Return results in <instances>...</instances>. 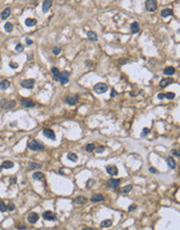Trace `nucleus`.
Instances as JSON below:
<instances>
[{
    "mask_svg": "<svg viewBox=\"0 0 180 230\" xmlns=\"http://www.w3.org/2000/svg\"><path fill=\"white\" fill-rule=\"evenodd\" d=\"M108 89V86L105 84V83H98L94 86V91L98 94H102V93H105Z\"/></svg>",
    "mask_w": 180,
    "mask_h": 230,
    "instance_id": "f257e3e1",
    "label": "nucleus"
},
{
    "mask_svg": "<svg viewBox=\"0 0 180 230\" xmlns=\"http://www.w3.org/2000/svg\"><path fill=\"white\" fill-rule=\"evenodd\" d=\"M27 146H28V148H30L32 151H41L44 148V145L37 140H31L30 142H28Z\"/></svg>",
    "mask_w": 180,
    "mask_h": 230,
    "instance_id": "f03ea898",
    "label": "nucleus"
},
{
    "mask_svg": "<svg viewBox=\"0 0 180 230\" xmlns=\"http://www.w3.org/2000/svg\"><path fill=\"white\" fill-rule=\"evenodd\" d=\"M145 7L148 12H155L157 9V1L156 0H146Z\"/></svg>",
    "mask_w": 180,
    "mask_h": 230,
    "instance_id": "7ed1b4c3",
    "label": "nucleus"
},
{
    "mask_svg": "<svg viewBox=\"0 0 180 230\" xmlns=\"http://www.w3.org/2000/svg\"><path fill=\"white\" fill-rule=\"evenodd\" d=\"M0 106H1L3 109H11V108H14L16 106V102L15 101L1 100V102H0Z\"/></svg>",
    "mask_w": 180,
    "mask_h": 230,
    "instance_id": "20e7f679",
    "label": "nucleus"
},
{
    "mask_svg": "<svg viewBox=\"0 0 180 230\" xmlns=\"http://www.w3.org/2000/svg\"><path fill=\"white\" fill-rule=\"evenodd\" d=\"M21 86H22L23 88H26V89H32L33 86H34V80H32V79L24 80V81L21 83Z\"/></svg>",
    "mask_w": 180,
    "mask_h": 230,
    "instance_id": "39448f33",
    "label": "nucleus"
},
{
    "mask_svg": "<svg viewBox=\"0 0 180 230\" xmlns=\"http://www.w3.org/2000/svg\"><path fill=\"white\" fill-rule=\"evenodd\" d=\"M63 85H66L68 84L69 82V72L67 71H63L60 74H59V80H58Z\"/></svg>",
    "mask_w": 180,
    "mask_h": 230,
    "instance_id": "423d86ee",
    "label": "nucleus"
},
{
    "mask_svg": "<svg viewBox=\"0 0 180 230\" xmlns=\"http://www.w3.org/2000/svg\"><path fill=\"white\" fill-rule=\"evenodd\" d=\"M120 182H121L120 179H109L108 182H107V186H108L109 188H112V189H115V188L118 187V185L120 184Z\"/></svg>",
    "mask_w": 180,
    "mask_h": 230,
    "instance_id": "0eeeda50",
    "label": "nucleus"
},
{
    "mask_svg": "<svg viewBox=\"0 0 180 230\" xmlns=\"http://www.w3.org/2000/svg\"><path fill=\"white\" fill-rule=\"evenodd\" d=\"M78 102V95H71V96H68L66 98V103L70 106H74L76 105Z\"/></svg>",
    "mask_w": 180,
    "mask_h": 230,
    "instance_id": "6e6552de",
    "label": "nucleus"
},
{
    "mask_svg": "<svg viewBox=\"0 0 180 230\" xmlns=\"http://www.w3.org/2000/svg\"><path fill=\"white\" fill-rule=\"evenodd\" d=\"M43 217L45 219V220H47V221H56V215L53 213V212H51V211H45L44 213H43Z\"/></svg>",
    "mask_w": 180,
    "mask_h": 230,
    "instance_id": "1a4fd4ad",
    "label": "nucleus"
},
{
    "mask_svg": "<svg viewBox=\"0 0 180 230\" xmlns=\"http://www.w3.org/2000/svg\"><path fill=\"white\" fill-rule=\"evenodd\" d=\"M21 104H22L23 107H26V108H32V107L36 106V104L31 100H29V98H22L21 100Z\"/></svg>",
    "mask_w": 180,
    "mask_h": 230,
    "instance_id": "9d476101",
    "label": "nucleus"
},
{
    "mask_svg": "<svg viewBox=\"0 0 180 230\" xmlns=\"http://www.w3.org/2000/svg\"><path fill=\"white\" fill-rule=\"evenodd\" d=\"M52 3H53L52 0H45V1L43 2V5H42V11H43V13H47V12L50 10Z\"/></svg>",
    "mask_w": 180,
    "mask_h": 230,
    "instance_id": "9b49d317",
    "label": "nucleus"
},
{
    "mask_svg": "<svg viewBox=\"0 0 180 230\" xmlns=\"http://www.w3.org/2000/svg\"><path fill=\"white\" fill-rule=\"evenodd\" d=\"M27 220H28V222H29L30 224H34V223H37L38 220H39V214H38L37 212H31V213H29V215L27 216Z\"/></svg>",
    "mask_w": 180,
    "mask_h": 230,
    "instance_id": "f8f14e48",
    "label": "nucleus"
},
{
    "mask_svg": "<svg viewBox=\"0 0 180 230\" xmlns=\"http://www.w3.org/2000/svg\"><path fill=\"white\" fill-rule=\"evenodd\" d=\"M43 134H44L47 138H49V139H52V140L55 139V134H54L53 130H51V129H45L44 132H43Z\"/></svg>",
    "mask_w": 180,
    "mask_h": 230,
    "instance_id": "ddd939ff",
    "label": "nucleus"
},
{
    "mask_svg": "<svg viewBox=\"0 0 180 230\" xmlns=\"http://www.w3.org/2000/svg\"><path fill=\"white\" fill-rule=\"evenodd\" d=\"M106 172L112 176H117L118 175V167H116L115 165H107Z\"/></svg>",
    "mask_w": 180,
    "mask_h": 230,
    "instance_id": "4468645a",
    "label": "nucleus"
},
{
    "mask_svg": "<svg viewBox=\"0 0 180 230\" xmlns=\"http://www.w3.org/2000/svg\"><path fill=\"white\" fill-rule=\"evenodd\" d=\"M172 83H174V80H173V79H171V78H167V79H163V80H161V81H160L159 86H160L161 88H164V87H167V86L171 85Z\"/></svg>",
    "mask_w": 180,
    "mask_h": 230,
    "instance_id": "2eb2a0df",
    "label": "nucleus"
},
{
    "mask_svg": "<svg viewBox=\"0 0 180 230\" xmlns=\"http://www.w3.org/2000/svg\"><path fill=\"white\" fill-rule=\"evenodd\" d=\"M104 200V197L102 195H99V194H96V195H93L91 197V201L94 202V203H98V202H102Z\"/></svg>",
    "mask_w": 180,
    "mask_h": 230,
    "instance_id": "dca6fc26",
    "label": "nucleus"
},
{
    "mask_svg": "<svg viewBox=\"0 0 180 230\" xmlns=\"http://www.w3.org/2000/svg\"><path fill=\"white\" fill-rule=\"evenodd\" d=\"M11 15V9L10 8H6L4 9L2 12H1V15H0V18H1L2 20H5L6 18H9Z\"/></svg>",
    "mask_w": 180,
    "mask_h": 230,
    "instance_id": "f3484780",
    "label": "nucleus"
},
{
    "mask_svg": "<svg viewBox=\"0 0 180 230\" xmlns=\"http://www.w3.org/2000/svg\"><path fill=\"white\" fill-rule=\"evenodd\" d=\"M74 202H75L76 204H78V205H83V204L86 203V198L83 197V196H79V197H77V198L74 200Z\"/></svg>",
    "mask_w": 180,
    "mask_h": 230,
    "instance_id": "a211bd4d",
    "label": "nucleus"
},
{
    "mask_svg": "<svg viewBox=\"0 0 180 230\" xmlns=\"http://www.w3.org/2000/svg\"><path fill=\"white\" fill-rule=\"evenodd\" d=\"M51 72H52V74H53V80L54 81H58L59 80V70L56 68V67H53L52 69H51Z\"/></svg>",
    "mask_w": 180,
    "mask_h": 230,
    "instance_id": "6ab92c4d",
    "label": "nucleus"
},
{
    "mask_svg": "<svg viewBox=\"0 0 180 230\" xmlns=\"http://www.w3.org/2000/svg\"><path fill=\"white\" fill-rule=\"evenodd\" d=\"M171 15H173V11H172L171 9H164V10H162L161 13H160V16H161L162 18L169 17V16H171Z\"/></svg>",
    "mask_w": 180,
    "mask_h": 230,
    "instance_id": "aec40b11",
    "label": "nucleus"
},
{
    "mask_svg": "<svg viewBox=\"0 0 180 230\" xmlns=\"http://www.w3.org/2000/svg\"><path fill=\"white\" fill-rule=\"evenodd\" d=\"M38 23V21L36 20V19H32V18H27L26 20H25V25L26 26H34L36 24Z\"/></svg>",
    "mask_w": 180,
    "mask_h": 230,
    "instance_id": "412c9836",
    "label": "nucleus"
},
{
    "mask_svg": "<svg viewBox=\"0 0 180 230\" xmlns=\"http://www.w3.org/2000/svg\"><path fill=\"white\" fill-rule=\"evenodd\" d=\"M165 161H167L168 165H169L172 170H174V169L176 167V162H175V160H174L172 157H168V158L165 159Z\"/></svg>",
    "mask_w": 180,
    "mask_h": 230,
    "instance_id": "4be33fe9",
    "label": "nucleus"
},
{
    "mask_svg": "<svg viewBox=\"0 0 180 230\" xmlns=\"http://www.w3.org/2000/svg\"><path fill=\"white\" fill-rule=\"evenodd\" d=\"M131 33L132 34H136V33H139L140 32V25H139V23L137 22H133V23H131Z\"/></svg>",
    "mask_w": 180,
    "mask_h": 230,
    "instance_id": "5701e85b",
    "label": "nucleus"
},
{
    "mask_svg": "<svg viewBox=\"0 0 180 230\" xmlns=\"http://www.w3.org/2000/svg\"><path fill=\"white\" fill-rule=\"evenodd\" d=\"M10 85H11V83H10L8 80H3V81L0 82V88H1L2 90L8 89V88L10 87Z\"/></svg>",
    "mask_w": 180,
    "mask_h": 230,
    "instance_id": "b1692460",
    "label": "nucleus"
},
{
    "mask_svg": "<svg viewBox=\"0 0 180 230\" xmlns=\"http://www.w3.org/2000/svg\"><path fill=\"white\" fill-rule=\"evenodd\" d=\"M163 73H164L165 75H172V74H174V73H175V68H174V67H172V66L167 67V68L163 70Z\"/></svg>",
    "mask_w": 180,
    "mask_h": 230,
    "instance_id": "393cba45",
    "label": "nucleus"
},
{
    "mask_svg": "<svg viewBox=\"0 0 180 230\" xmlns=\"http://www.w3.org/2000/svg\"><path fill=\"white\" fill-rule=\"evenodd\" d=\"M12 167H14V162H12V161L6 160V161H4V162L2 163V169L10 170V169H12Z\"/></svg>",
    "mask_w": 180,
    "mask_h": 230,
    "instance_id": "a878e982",
    "label": "nucleus"
},
{
    "mask_svg": "<svg viewBox=\"0 0 180 230\" xmlns=\"http://www.w3.org/2000/svg\"><path fill=\"white\" fill-rule=\"evenodd\" d=\"M112 224H113V222H112V220H104V221H102L101 222V228H108V227H110L112 226Z\"/></svg>",
    "mask_w": 180,
    "mask_h": 230,
    "instance_id": "bb28decb",
    "label": "nucleus"
},
{
    "mask_svg": "<svg viewBox=\"0 0 180 230\" xmlns=\"http://www.w3.org/2000/svg\"><path fill=\"white\" fill-rule=\"evenodd\" d=\"M87 38H88V40H91V41H97V39H98L97 35L94 32H88L87 33Z\"/></svg>",
    "mask_w": 180,
    "mask_h": 230,
    "instance_id": "cd10ccee",
    "label": "nucleus"
},
{
    "mask_svg": "<svg viewBox=\"0 0 180 230\" xmlns=\"http://www.w3.org/2000/svg\"><path fill=\"white\" fill-rule=\"evenodd\" d=\"M32 178L34 180H43L44 179V174L41 173V172H37V173H34L32 175Z\"/></svg>",
    "mask_w": 180,
    "mask_h": 230,
    "instance_id": "c85d7f7f",
    "label": "nucleus"
},
{
    "mask_svg": "<svg viewBox=\"0 0 180 230\" xmlns=\"http://www.w3.org/2000/svg\"><path fill=\"white\" fill-rule=\"evenodd\" d=\"M131 189H132V185L129 184V185H127V186L121 187V188H120V191H121L122 194H127V192H129Z\"/></svg>",
    "mask_w": 180,
    "mask_h": 230,
    "instance_id": "c756f323",
    "label": "nucleus"
},
{
    "mask_svg": "<svg viewBox=\"0 0 180 230\" xmlns=\"http://www.w3.org/2000/svg\"><path fill=\"white\" fill-rule=\"evenodd\" d=\"M68 159L73 161V162H76L78 160V157H77V155L75 154V153H69V154H68Z\"/></svg>",
    "mask_w": 180,
    "mask_h": 230,
    "instance_id": "7c9ffc66",
    "label": "nucleus"
},
{
    "mask_svg": "<svg viewBox=\"0 0 180 230\" xmlns=\"http://www.w3.org/2000/svg\"><path fill=\"white\" fill-rule=\"evenodd\" d=\"M13 28H14V26H13V24H12V23H10V22L5 23V25H4V29H5V32L11 33V32L13 30Z\"/></svg>",
    "mask_w": 180,
    "mask_h": 230,
    "instance_id": "2f4dec72",
    "label": "nucleus"
},
{
    "mask_svg": "<svg viewBox=\"0 0 180 230\" xmlns=\"http://www.w3.org/2000/svg\"><path fill=\"white\" fill-rule=\"evenodd\" d=\"M28 165H29V169H31V170H36V169H41V164H38V163L29 162V163H28Z\"/></svg>",
    "mask_w": 180,
    "mask_h": 230,
    "instance_id": "473e14b6",
    "label": "nucleus"
},
{
    "mask_svg": "<svg viewBox=\"0 0 180 230\" xmlns=\"http://www.w3.org/2000/svg\"><path fill=\"white\" fill-rule=\"evenodd\" d=\"M85 150H86V152H88V153L93 152V151L95 150V145H94V143H89V144H87L86 147H85Z\"/></svg>",
    "mask_w": 180,
    "mask_h": 230,
    "instance_id": "72a5a7b5",
    "label": "nucleus"
},
{
    "mask_svg": "<svg viewBox=\"0 0 180 230\" xmlns=\"http://www.w3.org/2000/svg\"><path fill=\"white\" fill-rule=\"evenodd\" d=\"M95 183H96V181H95L94 179H89V180L86 182V187H87V188H91L92 186L95 185Z\"/></svg>",
    "mask_w": 180,
    "mask_h": 230,
    "instance_id": "f704fd0d",
    "label": "nucleus"
},
{
    "mask_svg": "<svg viewBox=\"0 0 180 230\" xmlns=\"http://www.w3.org/2000/svg\"><path fill=\"white\" fill-rule=\"evenodd\" d=\"M6 210H8L6 205H5L2 201H0V211H1V212H5Z\"/></svg>",
    "mask_w": 180,
    "mask_h": 230,
    "instance_id": "c9c22d12",
    "label": "nucleus"
},
{
    "mask_svg": "<svg viewBox=\"0 0 180 230\" xmlns=\"http://www.w3.org/2000/svg\"><path fill=\"white\" fill-rule=\"evenodd\" d=\"M164 97L168 98V100H173V98L175 97V93H173V92H168L167 94H164Z\"/></svg>",
    "mask_w": 180,
    "mask_h": 230,
    "instance_id": "e433bc0d",
    "label": "nucleus"
},
{
    "mask_svg": "<svg viewBox=\"0 0 180 230\" xmlns=\"http://www.w3.org/2000/svg\"><path fill=\"white\" fill-rule=\"evenodd\" d=\"M23 50H24V46H23V45L18 44V45L16 46V51H17V52H22Z\"/></svg>",
    "mask_w": 180,
    "mask_h": 230,
    "instance_id": "4c0bfd02",
    "label": "nucleus"
},
{
    "mask_svg": "<svg viewBox=\"0 0 180 230\" xmlns=\"http://www.w3.org/2000/svg\"><path fill=\"white\" fill-rule=\"evenodd\" d=\"M61 51V49H60V47H57V46H55L54 48H53V50H52V52L55 54V55H57V54H59V52Z\"/></svg>",
    "mask_w": 180,
    "mask_h": 230,
    "instance_id": "58836bf2",
    "label": "nucleus"
},
{
    "mask_svg": "<svg viewBox=\"0 0 180 230\" xmlns=\"http://www.w3.org/2000/svg\"><path fill=\"white\" fill-rule=\"evenodd\" d=\"M10 67H12L13 69H16L19 67V65L17 63H14V62H10Z\"/></svg>",
    "mask_w": 180,
    "mask_h": 230,
    "instance_id": "ea45409f",
    "label": "nucleus"
},
{
    "mask_svg": "<svg viewBox=\"0 0 180 230\" xmlns=\"http://www.w3.org/2000/svg\"><path fill=\"white\" fill-rule=\"evenodd\" d=\"M6 207H8V210H10V211H13V210L15 209V205H14V203H10L9 206H6Z\"/></svg>",
    "mask_w": 180,
    "mask_h": 230,
    "instance_id": "a19ab883",
    "label": "nucleus"
},
{
    "mask_svg": "<svg viewBox=\"0 0 180 230\" xmlns=\"http://www.w3.org/2000/svg\"><path fill=\"white\" fill-rule=\"evenodd\" d=\"M104 148H105L104 146H99V147L96 148V152L98 153V154H100V153H103V152H104Z\"/></svg>",
    "mask_w": 180,
    "mask_h": 230,
    "instance_id": "79ce46f5",
    "label": "nucleus"
},
{
    "mask_svg": "<svg viewBox=\"0 0 180 230\" xmlns=\"http://www.w3.org/2000/svg\"><path fill=\"white\" fill-rule=\"evenodd\" d=\"M148 133H150V130H149V129H147V128H145V129L142 131V136H146Z\"/></svg>",
    "mask_w": 180,
    "mask_h": 230,
    "instance_id": "37998d69",
    "label": "nucleus"
},
{
    "mask_svg": "<svg viewBox=\"0 0 180 230\" xmlns=\"http://www.w3.org/2000/svg\"><path fill=\"white\" fill-rule=\"evenodd\" d=\"M173 155H175V156H177V157H180V153H179V151L178 150H173Z\"/></svg>",
    "mask_w": 180,
    "mask_h": 230,
    "instance_id": "c03bdc74",
    "label": "nucleus"
},
{
    "mask_svg": "<svg viewBox=\"0 0 180 230\" xmlns=\"http://www.w3.org/2000/svg\"><path fill=\"white\" fill-rule=\"evenodd\" d=\"M117 94H118V92H116V90H115V89L113 88V89H112V93H110V96H112V97H115V96H116Z\"/></svg>",
    "mask_w": 180,
    "mask_h": 230,
    "instance_id": "a18cd8bd",
    "label": "nucleus"
},
{
    "mask_svg": "<svg viewBox=\"0 0 180 230\" xmlns=\"http://www.w3.org/2000/svg\"><path fill=\"white\" fill-rule=\"evenodd\" d=\"M135 208H136V205L132 204V205H130V206L128 207V210H129V211H132V210H134Z\"/></svg>",
    "mask_w": 180,
    "mask_h": 230,
    "instance_id": "49530a36",
    "label": "nucleus"
},
{
    "mask_svg": "<svg viewBox=\"0 0 180 230\" xmlns=\"http://www.w3.org/2000/svg\"><path fill=\"white\" fill-rule=\"evenodd\" d=\"M25 41H26V44H27V45H31V44H32V41H31L30 39H28V38H27Z\"/></svg>",
    "mask_w": 180,
    "mask_h": 230,
    "instance_id": "de8ad7c7",
    "label": "nucleus"
},
{
    "mask_svg": "<svg viewBox=\"0 0 180 230\" xmlns=\"http://www.w3.org/2000/svg\"><path fill=\"white\" fill-rule=\"evenodd\" d=\"M149 172H151V173H154V174H156V173H157V171H156V170H155L154 167H150V169H149Z\"/></svg>",
    "mask_w": 180,
    "mask_h": 230,
    "instance_id": "09e8293b",
    "label": "nucleus"
},
{
    "mask_svg": "<svg viewBox=\"0 0 180 230\" xmlns=\"http://www.w3.org/2000/svg\"><path fill=\"white\" fill-rule=\"evenodd\" d=\"M157 97H158L159 100H162V98H164V94H162V93H159V94L157 95Z\"/></svg>",
    "mask_w": 180,
    "mask_h": 230,
    "instance_id": "8fccbe9b",
    "label": "nucleus"
},
{
    "mask_svg": "<svg viewBox=\"0 0 180 230\" xmlns=\"http://www.w3.org/2000/svg\"><path fill=\"white\" fill-rule=\"evenodd\" d=\"M32 60V55L30 54V55H28V61H31Z\"/></svg>",
    "mask_w": 180,
    "mask_h": 230,
    "instance_id": "3c124183",
    "label": "nucleus"
},
{
    "mask_svg": "<svg viewBox=\"0 0 180 230\" xmlns=\"http://www.w3.org/2000/svg\"><path fill=\"white\" fill-rule=\"evenodd\" d=\"M120 63H121V64H124V63H126V61H124V60H121V61H120Z\"/></svg>",
    "mask_w": 180,
    "mask_h": 230,
    "instance_id": "603ef678",
    "label": "nucleus"
},
{
    "mask_svg": "<svg viewBox=\"0 0 180 230\" xmlns=\"http://www.w3.org/2000/svg\"><path fill=\"white\" fill-rule=\"evenodd\" d=\"M10 181H11V182H15V181H16V179H15V178H12Z\"/></svg>",
    "mask_w": 180,
    "mask_h": 230,
    "instance_id": "864d4df0",
    "label": "nucleus"
},
{
    "mask_svg": "<svg viewBox=\"0 0 180 230\" xmlns=\"http://www.w3.org/2000/svg\"><path fill=\"white\" fill-rule=\"evenodd\" d=\"M19 229H26V227L25 226H21V227H19Z\"/></svg>",
    "mask_w": 180,
    "mask_h": 230,
    "instance_id": "5fc2aeb1",
    "label": "nucleus"
},
{
    "mask_svg": "<svg viewBox=\"0 0 180 230\" xmlns=\"http://www.w3.org/2000/svg\"><path fill=\"white\" fill-rule=\"evenodd\" d=\"M30 1H31V2H36V1H37V0H30Z\"/></svg>",
    "mask_w": 180,
    "mask_h": 230,
    "instance_id": "6e6d98bb",
    "label": "nucleus"
},
{
    "mask_svg": "<svg viewBox=\"0 0 180 230\" xmlns=\"http://www.w3.org/2000/svg\"><path fill=\"white\" fill-rule=\"evenodd\" d=\"M1 171H2V166H0V173H1Z\"/></svg>",
    "mask_w": 180,
    "mask_h": 230,
    "instance_id": "4d7b16f0",
    "label": "nucleus"
}]
</instances>
